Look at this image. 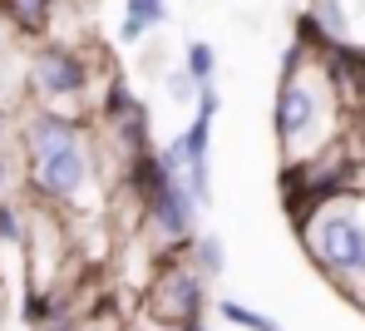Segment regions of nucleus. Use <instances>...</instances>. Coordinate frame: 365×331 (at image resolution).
<instances>
[{
    "label": "nucleus",
    "instance_id": "f257e3e1",
    "mask_svg": "<svg viewBox=\"0 0 365 331\" xmlns=\"http://www.w3.org/2000/svg\"><path fill=\"white\" fill-rule=\"evenodd\" d=\"M272 129L282 143V163H302L346 129V109H341L326 69L316 65V55L302 40L287 45L282 79H277V104H272Z\"/></svg>",
    "mask_w": 365,
    "mask_h": 331
},
{
    "label": "nucleus",
    "instance_id": "f03ea898",
    "mask_svg": "<svg viewBox=\"0 0 365 331\" xmlns=\"http://www.w3.org/2000/svg\"><path fill=\"white\" fill-rule=\"evenodd\" d=\"M311 267L351 302L365 312V218L361 198H326L297 223Z\"/></svg>",
    "mask_w": 365,
    "mask_h": 331
},
{
    "label": "nucleus",
    "instance_id": "7ed1b4c3",
    "mask_svg": "<svg viewBox=\"0 0 365 331\" xmlns=\"http://www.w3.org/2000/svg\"><path fill=\"white\" fill-rule=\"evenodd\" d=\"M207 307H212L207 282L187 267V258H163L153 267L148 287L138 292V312H133L128 331H182L202 322Z\"/></svg>",
    "mask_w": 365,
    "mask_h": 331
},
{
    "label": "nucleus",
    "instance_id": "20e7f679",
    "mask_svg": "<svg viewBox=\"0 0 365 331\" xmlns=\"http://www.w3.org/2000/svg\"><path fill=\"white\" fill-rule=\"evenodd\" d=\"M99 183V143H94V124L79 143L69 148H55V153H40V158H25L20 168V188L25 198L40 203V208H79L84 193Z\"/></svg>",
    "mask_w": 365,
    "mask_h": 331
},
{
    "label": "nucleus",
    "instance_id": "39448f33",
    "mask_svg": "<svg viewBox=\"0 0 365 331\" xmlns=\"http://www.w3.org/2000/svg\"><path fill=\"white\" fill-rule=\"evenodd\" d=\"M25 89H30L45 109H60L64 99H99L94 55L64 45V40H45V45L25 60Z\"/></svg>",
    "mask_w": 365,
    "mask_h": 331
},
{
    "label": "nucleus",
    "instance_id": "423d86ee",
    "mask_svg": "<svg viewBox=\"0 0 365 331\" xmlns=\"http://www.w3.org/2000/svg\"><path fill=\"white\" fill-rule=\"evenodd\" d=\"M192 218H197V203L182 193V178H163L148 198H143V238L158 258H182L187 243L197 238L192 233Z\"/></svg>",
    "mask_w": 365,
    "mask_h": 331
},
{
    "label": "nucleus",
    "instance_id": "0eeeda50",
    "mask_svg": "<svg viewBox=\"0 0 365 331\" xmlns=\"http://www.w3.org/2000/svg\"><path fill=\"white\" fill-rule=\"evenodd\" d=\"M306 20H311V30H316L326 45L356 40V30H351V5H346V0H311V5H306Z\"/></svg>",
    "mask_w": 365,
    "mask_h": 331
},
{
    "label": "nucleus",
    "instance_id": "6e6552de",
    "mask_svg": "<svg viewBox=\"0 0 365 331\" xmlns=\"http://www.w3.org/2000/svg\"><path fill=\"white\" fill-rule=\"evenodd\" d=\"M158 25H168V0H123V20H119L123 45H138Z\"/></svg>",
    "mask_w": 365,
    "mask_h": 331
},
{
    "label": "nucleus",
    "instance_id": "1a4fd4ad",
    "mask_svg": "<svg viewBox=\"0 0 365 331\" xmlns=\"http://www.w3.org/2000/svg\"><path fill=\"white\" fill-rule=\"evenodd\" d=\"M0 20L20 35H45L55 20V0H0Z\"/></svg>",
    "mask_w": 365,
    "mask_h": 331
},
{
    "label": "nucleus",
    "instance_id": "9d476101",
    "mask_svg": "<svg viewBox=\"0 0 365 331\" xmlns=\"http://www.w3.org/2000/svg\"><path fill=\"white\" fill-rule=\"evenodd\" d=\"M182 258H187V267H192V272H197L207 287H212V282L227 272V248H222V238H217V233H202V238H192Z\"/></svg>",
    "mask_w": 365,
    "mask_h": 331
},
{
    "label": "nucleus",
    "instance_id": "9b49d317",
    "mask_svg": "<svg viewBox=\"0 0 365 331\" xmlns=\"http://www.w3.org/2000/svg\"><path fill=\"white\" fill-rule=\"evenodd\" d=\"M217 317H222L227 327H242V331H282L277 317H267V312L247 307V302H237V297H217Z\"/></svg>",
    "mask_w": 365,
    "mask_h": 331
},
{
    "label": "nucleus",
    "instance_id": "f8f14e48",
    "mask_svg": "<svg viewBox=\"0 0 365 331\" xmlns=\"http://www.w3.org/2000/svg\"><path fill=\"white\" fill-rule=\"evenodd\" d=\"M182 74L202 89V84H217V50L207 45V40H187V50H182Z\"/></svg>",
    "mask_w": 365,
    "mask_h": 331
},
{
    "label": "nucleus",
    "instance_id": "ddd939ff",
    "mask_svg": "<svg viewBox=\"0 0 365 331\" xmlns=\"http://www.w3.org/2000/svg\"><path fill=\"white\" fill-rule=\"evenodd\" d=\"M178 143H182V158L187 163H207L212 158V119L207 114H192V124L178 133Z\"/></svg>",
    "mask_w": 365,
    "mask_h": 331
},
{
    "label": "nucleus",
    "instance_id": "4468645a",
    "mask_svg": "<svg viewBox=\"0 0 365 331\" xmlns=\"http://www.w3.org/2000/svg\"><path fill=\"white\" fill-rule=\"evenodd\" d=\"M25 228H30V203L5 198L0 203V243L20 248V243H25Z\"/></svg>",
    "mask_w": 365,
    "mask_h": 331
},
{
    "label": "nucleus",
    "instance_id": "2eb2a0df",
    "mask_svg": "<svg viewBox=\"0 0 365 331\" xmlns=\"http://www.w3.org/2000/svg\"><path fill=\"white\" fill-rule=\"evenodd\" d=\"M341 109H346V119L365 114V50H361V65H356V74H351V84L341 89Z\"/></svg>",
    "mask_w": 365,
    "mask_h": 331
},
{
    "label": "nucleus",
    "instance_id": "dca6fc26",
    "mask_svg": "<svg viewBox=\"0 0 365 331\" xmlns=\"http://www.w3.org/2000/svg\"><path fill=\"white\" fill-rule=\"evenodd\" d=\"M163 89H168V104H192L197 99V84L182 69H163Z\"/></svg>",
    "mask_w": 365,
    "mask_h": 331
},
{
    "label": "nucleus",
    "instance_id": "f3484780",
    "mask_svg": "<svg viewBox=\"0 0 365 331\" xmlns=\"http://www.w3.org/2000/svg\"><path fill=\"white\" fill-rule=\"evenodd\" d=\"M15 198V163H10V153L0 148V203Z\"/></svg>",
    "mask_w": 365,
    "mask_h": 331
},
{
    "label": "nucleus",
    "instance_id": "a211bd4d",
    "mask_svg": "<svg viewBox=\"0 0 365 331\" xmlns=\"http://www.w3.org/2000/svg\"><path fill=\"white\" fill-rule=\"evenodd\" d=\"M10 138H15V119H10V109L0 104V148H10Z\"/></svg>",
    "mask_w": 365,
    "mask_h": 331
},
{
    "label": "nucleus",
    "instance_id": "6ab92c4d",
    "mask_svg": "<svg viewBox=\"0 0 365 331\" xmlns=\"http://www.w3.org/2000/svg\"><path fill=\"white\" fill-rule=\"evenodd\" d=\"M182 331H212V322L202 317V322H192V327H182Z\"/></svg>",
    "mask_w": 365,
    "mask_h": 331
},
{
    "label": "nucleus",
    "instance_id": "aec40b11",
    "mask_svg": "<svg viewBox=\"0 0 365 331\" xmlns=\"http://www.w3.org/2000/svg\"><path fill=\"white\" fill-rule=\"evenodd\" d=\"M5 312H10V307H5V292H0V331H5Z\"/></svg>",
    "mask_w": 365,
    "mask_h": 331
}]
</instances>
